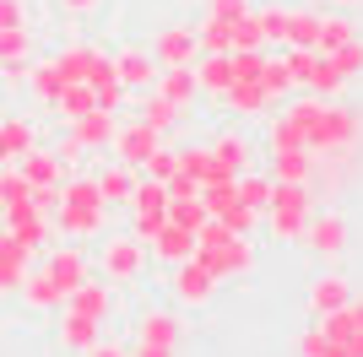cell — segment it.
<instances>
[{"mask_svg":"<svg viewBox=\"0 0 363 357\" xmlns=\"http://www.w3.org/2000/svg\"><path fill=\"white\" fill-rule=\"evenodd\" d=\"M28 206L38 211V217H55V206H60V184H33Z\"/></svg>","mask_w":363,"mask_h":357,"instance_id":"cell-51","label":"cell"},{"mask_svg":"<svg viewBox=\"0 0 363 357\" xmlns=\"http://www.w3.org/2000/svg\"><path fill=\"white\" fill-rule=\"evenodd\" d=\"M60 119L71 125V119H82V114H92L98 108V92H92V81H65V92H60Z\"/></svg>","mask_w":363,"mask_h":357,"instance_id":"cell-34","label":"cell"},{"mask_svg":"<svg viewBox=\"0 0 363 357\" xmlns=\"http://www.w3.org/2000/svg\"><path fill=\"white\" fill-rule=\"evenodd\" d=\"M136 341L179 346V341H184V325H179V314H168V309H147V314L136 319Z\"/></svg>","mask_w":363,"mask_h":357,"instance_id":"cell-20","label":"cell"},{"mask_svg":"<svg viewBox=\"0 0 363 357\" xmlns=\"http://www.w3.org/2000/svg\"><path fill=\"white\" fill-rule=\"evenodd\" d=\"M130 211H168V190L163 178H136V190H130V200H125Z\"/></svg>","mask_w":363,"mask_h":357,"instance_id":"cell-41","label":"cell"},{"mask_svg":"<svg viewBox=\"0 0 363 357\" xmlns=\"http://www.w3.org/2000/svg\"><path fill=\"white\" fill-rule=\"evenodd\" d=\"M347 309H352V325H358V336H363V298H352Z\"/></svg>","mask_w":363,"mask_h":357,"instance_id":"cell-60","label":"cell"},{"mask_svg":"<svg viewBox=\"0 0 363 357\" xmlns=\"http://www.w3.org/2000/svg\"><path fill=\"white\" fill-rule=\"evenodd\" d=\"M16 174L28 178V184H60V178L71 174V168H65L60 157H55V152L33 147V152H22V157H16Z\"/></svg>","mask_w":363,"mask_h":357,"instance_id":"cell-22","label":"cell"},{"mask_svg":"<svg viewBox=\"0 0 363 357\" xmlns=\"http://www.w3.org/2000/svg\"><path fill=\"white\" fill-rule=\"evenodd\" d=\"M352 38H363L358 33V22H352L347 11H331V16H320V55H331V49H342V44H352Z\"/></svg>","mask_w":363,"mask_h":357,"instance_id":"cell-30","label":"cell"},{"mask_svg":"<svg viewBox=\"0 0 363 357\" xmlns=\"http://www.w3.org/2000/svg\"><path fill=\"white\" fill-rule=\"evenodd\" d=\"M33 60V28H0V65Z\"/></svg>","mask_w":363,"mask_h":357,"instance_id":"cell-42","label":"cell"},{"mask_svg":"<svg viewBox=\"0 0 363 357\" xmlns=\"http://www.w3.org/2000/svg\"><path fill=\"white\" fill-rule=\"evenodd\" d=\"M212 157H217L233 178H239V174H250V163H255V141H250V135H239V130H223V135L212 141Z\"/></svg>","mask_w":363,"mask_h":357,"instance_id":"cell-17","label":"cell"},{"mask_svg":"<svg viewBox=\"0 0 363 357\" xmlns=\"http://www.w3.org/2000/svg\"><path fill=\"white\" fill-rule=\"evenodd\" d=\"M298 244H303V249H315L320 260H336V254L347 249V222H342L336 211H309Z\"/></svg>","mask_w":363,"mask_h":357,"instance_id":"cell-7","label":"cell"},{"mask_svg":"<svg viewBox=\"0 0 363 357\" xmlns=\"http://www.w3.org/2000/svg\"><path fill=\"white\" fill-rule=\"evenodd\" d=\"M272 178H282V184H309V178H315V152L309 147L272 152Z\"/></svg>","mask_w":363,"mask_h":357,"instance_id":"cell-24","label":"cell"},{"mask_svg":"<svg viewBox=\"0 0 363 357\" xmlns=\"http://www.w3.org/2000/svg\"><path fill=\"white\" fill-rule=\"evenodd\" d=\"M320 352H325V336H320V325H309L298 336V357H320Z\"/></svg>","mask_w":363,"mask_h":357,"instance_id":"cell-55","label":"cell"},{"mask_svg":"<svg viewBox=\"0 0 363 357\" xmlns=\"http://www.w3.org/2000/svg\"><path fill=\"white\" fill-rule=\"evenodd\" d=\"M136 119H141V125H152V130L163 135L168 125L179 119V108H174V103H168V98H163V92L152 87V92H141V103H136Z\"/></svg>","mask_w":363,"mask_h":357,"instance_id":"cell-33","label":"cell"},{"mask_svg":"<svg viewBox=\"0 0 363 357\" xmlns=\"http://www.w3.org/2000/svg\"><path fill=\"white\" fill-rule=\"evenodd\" d=\"M331 6H336V11H358L363 0H331Z\"/></svg>","mask_w":363,"mask_h":357,"instance_id":"cell-62","label":"cell"},{"mask_svg":"<svg viewBox=\"0 0 363 357\" xmlns=\"http://www.w3.org/2000/svg\"><path fill=\"white\" fill-rule=\"evenodd\" d=\"M33 76V60H11V65H0V87H28Z\"/></svg>","mask_w":363,"mask_h":357,"instance_id":"cell-53","label":"cell"},{"mask_svg":"<svg viewBox=\"0 0 363 357\" xmlns=\"http://www.w3.org/2000/svg\"><path fill=\"white\" fill-rule=\"evenodd\" d=\"M16 298H22L28 309H38V314H49V309H60V303H65V293H60V287H55V276H49L44 266L22 276V287H16Z\"/></svg>","mask_w":363,"mask_h":357,"instance_id":"cell-19","label":"cell"},{"mask_svg":"<svg viewBox=\"0 0 363 357\" xmlns=\"http://www.w3.org/2000/svg\"><path fill=\"white\" fill-rule=\"evenodd\" d=\"M168 222L184 227V233H196V227L206 222V206H201V195H190V200H168Z\"/></svg>","mask_w":363,"mask_h":357,"instance_id":"cell-43","label":"cell"},{"mask_svg":"<svg viewBox=\"0 0 363 357\" xmlns=\"http://www.w3.org/2000/svg\"><path fill=\"white\" fill-rule=\"evenodd\" d=\"M233 49H266V33H260V16L255 11L233 16Z\"/></svg>","mask_w":363,"mask_h":357,"instance_id":"cell-46","label":"cell"},{"mask_svg":"<svg viewBox=\"0 0 363 357\" xmlns=\"http://www.w3.org/2000/svg\"><path fill=\"white\" fill-rule=\"evenodd\" d=\"M223 103H228V114H239V119H255V114H266V87L260 81H233V87L223 92Z\"/></svg>","mask_w":363,"mask_h":357,"instance_id":"cell-27","label":"cell"},{"mask_svg":"<svg viewBox=\"0 0 363 357\" xmlns=\"http://www.w3.org/2000/svg\"><path fill=\"white\" fill-rule=\"evenodd\" d=\"M352 303V282L347 276H336V271H325V276H315L309 282V314H336V309H347Z\"/></svg>","mask_w":363,"mask_h":357,"instance_id":"cell-13","label":"cell"},{"mask_svg":"<svg viewBox=\"0 0 363 357\" xmlns=\"http://www.w3.org/2000/svg\"><path fill=\"white\" fill-rule=\"evenodd\" d=\"M0 222H6V233H11L16 244H28L33 254L44 249V244H49V233H55V217H38V211H33L28 200H22V206H6V211H0Z\"/></svg>","mask_w":363,"mask_h":357,"instance_id":"cell-9","label":"cell"},{"mask_svg":"<svg viewBox=\"0 0 363 357\" xmlns=\"http://www.w3.org/2000/svg\"><path fill=\"white\" fill-rule=\"evenodd\" d=\"M201 44H196V28L190 22H168V28H157V38H152V60H157V71H174V65H196Z\"/></svg>","mask_w":363,"mask_h":357,"instance_id":"cell-5","label":"cell"},{"mask_svg":"<svg viewBox=\"0 0 363 357\" xmlns=\"http://www.w3.org/2000/svg\"><path fill=\"white\" fill-rule=\"evenodd\" d=\"M298 87H303V92H315V98H336V92L347 87V81L336 76V65H331L325 55H315V65H309V76H303Z\"/></svg>","mask_w":363,"mask_h":357,"instance_id":"cell-36","label":"cell"},{"mask_svg":"<svg viewBox=\"0 0 363 357\" xmlns=\"http://www.w3.org/2000/svg\"><path fill=\"white\" fill-rule=\"evenodd\" d=\"M266 147H272V152H293V147H303L288 114H277V119H272V130H266Z\"/></svg>","mask_w":363,"mask_h":357,"instance_id":"cell-49","label":"cell"},{"mask_svg":"<svg viewBox=\"0 0 363 357\" xmlns=\"http://www.w3.org/2000/svg\"><path fill=\"white\" fill-rule=\"evenodd\" d=\"M147 254H157V260H168V266H179V260H190V254H196V233H184V227L163 222L157 233L147 238Z\"/></svg>","mask_w":363,"mask_h":357,"instance_id":"cell-18","label":"cell"},{"mask_svg":"<svg viewBox=\"0 0 363 357\" xmlns=\"http://www.w3.org/2000/svg\"><path fill=\"white\" fill-rule=\"evenodd\" d=\"M336 65V76H342V81H352V76H363V38H352V44H342V49H331V55H325Z\"/></svg>","mask_w":363,"mask_h":357,"instance_id":"cell-45","label":"cell"},{"mask_svg":"<svg viewBox=\"0 0 363 357\" xmlns=\"http://www.w3.org/2000/svg\"><path fill=\"white\" fill-rule=\"evenodd\" d=\"M320 44V11H288V44L282 49H315Z\"/></svg>","mask_w":363,"mask_h":357,"instance_id":"cell-38","label":"cell"},{"mask_svg":"<svg viewBox=\"0 0 363 357\" xmlns=\"http://www.w3.org/2000/svg\"><path fill=\"white\" fill-rule=\"evenodd\" d=\"M0 141H6V152H11V163H16L22 152H33V147H38V125H33V119L6 114V119H0Z\"/></svg>","mask_w":363,"mask_h":357,"instance_id":"cell-32","label":"cell"},{"mask_svg":"<svg viewBox=\"0 0 363 357\" xmlns=\"http://www.w3.org/2000/svg\"><path fill=\"white\" fill-rule=\"evenodd\" d=\"M28 87L38 92V103H44V108H55V103H60V92H65V76H60V65H55V60H44V65H33Z\"/></svg>","mask_w":363,"mask_h":357,"instance_id":"cell-35","label":"cell"},{"mask_svg":"<svg viewBox=\"0 0 363 357\" xmlns=\"http://www.w3.org/2000/svg\"><path fill=\"white\" fill-rule=\"evenodd\" d=\"M65 309H76V314H87V319H108L114 314V293H108L104 282H82V287H71L65 293Z\"/></svg>","mask_w":363,"mask_h":357,"instance_id":"cell-21","label":"cell"},{"mask_svg":"<svg viewBox=\"0 0 363 357\" xmlns=\"http://www.w3.org/2000/svg\"><path fill=\"white\" fill-rule=\"evenodd\" d=\"M87 357H125V346H114V341H104V336H98V341L87 346Z\"/></svg>","mask_w":363,"mask_h":357,"instance_id":"cell-59","label":"cell"},{"mask_svg":"<svg viewBox=\"0 0 363 357\" xmlns=\"http://www.w3.org/2000/svg\"><path fill=\"white\" fill-rule=\"evenodd\" d=\"M0 28H33L28 0H0Z\"/></svg>","mask_w":363,"mask_h":357,"instance_id":"cell-52","label":"cell"},{"mask_svg":"<svg viewBox=\"0 0 363 357\" xmlns=\"http://www.w3.org/2000/svg\"><path fill=\"white\" fill-rule=\"evenodd\" d=\"M104 222H108V206H55V227L65 238H104Z\"/></svg>","mask_w":363,"mask_h":357,"instance_id":"cell-11","label":"cell"},{"mask_svg":"<svg viewBox=\"0 0 363 357\" xmlns=\"http://www.w3.org/2000/svg\"><path fill=\"white\" fill-rule=\"evenodd\" d=\"M28 271H33V249L16 244L11 233H0V293H16Z\"/></svg>","mask_w":363,"mask_h":357,"instance_id":"cell-15","label":"cell"},{"mask_svg":"<svg viewBox=\"0 0 363 357\" xmlns=\"http://www.w3.org/2000/svg\"><path fill=\"white\" fill-rule=\"evenodd\" d=\"M260 217H266V227H272L277 244H298L303 222H309V206H266Z\"/></svg>","mask_w":363,"mask_h":357,"instance_id":"cell-26","label":"cell"},{"mask_svg":"<svg viewBox=\"0 0 363 357\" xmlns=\"http://www.w3.org/2000/svg\"><path fill=\"white\" fill-rule=\"evenodd\" d=\"M190 260L206 266L217 282H233V276H250V271H255V244H250V233H233L228 244H217V249H196Z\"/></svg>","mask_w":363,"mask_h":357,"instance_id":"cell-2","label":"cell"},{"mask_svg":"<svg viewBox=\"0 0 363 357\" xmlns=\"http://www.w3.org/2000/svg\"><path fill=\"white\" fill-rule=\"evenodd\" d=\"M98 108H104V114H125V108H130V87H120V81H114V76H108V81H98Z\"/></svg>","mask_w":363,"mask_h":357,"instance_id":"cell-48","label":"cell"},{"mask_svg":"<svg viewBox=\"0 0 363 357\" xmlns=\"http://www.w3.org/2000/svg\"><path fill=\"white\" fill-rule=\"evenodd\" d=\"M196 87L223 98L233 87V55H196Z\"/></svg>","mask_w":363,"mask_h":357,"instance_id":"cell-23","label":"cell"},{"mask_svg":"<svg viewBox=\"0 0 363 357\" xmlns=\"http://www.w3.org/2000/svg\"><path fill=\"white\" fill-rule=\"evenodd\" d=\"M55 65H60L65 81H92V87L114 76V55L98 49V44H65L60 55H55Z\"/></svg>","mask_w":363,"mask_h":357,"instance_id":"cell-3","label":"cell"},{"mask_svg":"<svg viewBox=\"0 0 363 357\" xmlns=\"http://www.w3.org/2000/svg\"><path fill=\"white\" fill-rule=\"evenodd\" d=\"M233 184H239V200L250 211H266V206H272V174H239Z\"/></svg>","mask_w":363,"mask_h":357,"instance_id":"cell-40","label":"cell"},{"mask_svg":"<svg viewBox=\"0 0 363 357\" xmlns=\"http://www.w3.org/2000/svg\"><path fill=\"white\" fill-rule=\"evenodd\" d=\"M60 11L65 16H98V11H104V0H60Z\"/></svg>","mask_w":363,"mask_h":357,"instance_id":"cell-56","label":"cell"},{"mask_svg":"<svg viewBox=\"0 0 363 357\" xmlns=\"http://www.w3.org/2000/svg\"><path fill=\"white\" fill-rule=\"evenodd\" d=\"M217 276L206 266H196V260H179V266H174V282H168V293H174V303H184V309H206V303H212L217 298Z\"/></svg>","mask_w":363,"mask_h":357,"instance_id":"cell-6","label":"cell"},{"mask_svg":"<svg viewBox=\"0 0 363 357\" xmlns=\"http://www.w3.org/2000/svg\"><path fill=\"white\" fill-rule=\"evenodd\" d=\"M114 81L130 87V92H152L157 87V60H152V49H141V44L120 49V55H114Z\"/></svg>","mask_w":363,"mask_h":357,"instance_id":"cell-10","label":"cell"},{"mask_svg":"<svg viewBox=\"0 0 363 357\" xmlns=\"http://www.w3.org/2000/svg\"><path fill=\"white\" fill-rule=\"evenodd\" d=\"M44 271L55 276V287H60V293H71V287L87 282V254L76 249V244H55V249L44 254Z\"/></svg>","mask_w":363,"mask_h":357,"instance_id":"cell-12","label":"cell"},{"mask_svg":"<svg viewBox=\"0 0 363 357\" xmlns=\"http://www.w3.org/2000/svg\"><path fill=\"white\" fill-rule=\"evenodd\" d=\"M342 352H347V357H363V336H352V341H342Z\"/></svg>","mask_w":363,"mask_h":357,"instance_id":"cell-61","label":"cell"},{"mask_svg":"<svg viewBox=\"0 0 363 357\" xmlns=\"http://www.w3.org/2000/svg\"><path fill=\"white\" fill-rule=\"evenodd\" d=\"M179 174H190L196 184H223V178H233V174L212 157V147H184V152H179Z\"/></svg>","mask_w":363,"mask_h":357,"instance_id":"cell-25","label":"cell"},{"mask_svg":"<svg viewBox=\"0 0 363 357\" xmlns=\"http://www.w3.org/2000/svg\"><path fill=\"white\" fill-rule=\"evenodd\" d=\"M141 168H147V178H168L174 168H179V152H174V147H157Z\"/></svg>","mask_w":363,"mask_h":357,"instance_id":"cell-50","label":"cell"},{"mask_svg":"<svg viewBox=\"0 0 363 357\" xmlns=\"http://www.w3.org/2000/svg\"><path fill=\"white\" fill-rule=\"evenodd\" d=\"M55 157H60V163H65V168H71V163H76V157H82V141H76V135H65L60 147H55Z\"/></svg>","mask_w":363,"mask_h":357,"instance_id":"cell-58","label":"cell"},{"mask_svg":"<svg viewBox=\"0 0 363 357\" xmlns=\"http://www.w3.org/2000/svg\"><path fill=\"white\" fill-rule=\"evenodd\" d=\"M28 195H33V184L16 174V163H6V168H0V211H6V206H22Z\"/></svg>","mask_w":363,"mask_h":357,"instance_id":"cell-44","label":"cell"},{"mask_svg":"<svg viewBox=\"0 0 363 357\" xmlns=\"http://www.w3.org/2000/svg\"><path fill=\"white\" fill-rule=\"evenodd\" d=\"M98 336H104V319H87V314L65 309V319H60V341L71 346V352H87Z\"/></svg>","mask_w":363,"mask_h":357,"instance_id":"cell-29","label":"cell"},{"mask_svg":"<svg viewBox=\"0 0 363 357\" xmlns=\"http://www.w3.org/2000/svg\"><path fill=\"white\" fill-rule=\"evenodd\" d=\"M130 357H179V346H157V341H136Z\"/></svg>","mask_w":363,"mask_h":357,"instance_id":"cell-57","label":"cell"},{"mask_svg":"<svg viewBox=\"0 0 363 357\" xmlns=\"http://www.w3.org/2000/svg\"><path fill=\"white\" fill-rule=\"evenodd\" d=\"M282 114L293 119V130H298V141L315 157H347V147L358 141V108L336 103V98H315V92H303L298 103H288Z\"/></svg>","mask_w":363,"mask_h":357,"instance_id":"cell-1","label":"cell"},{"mask_svg":"<svg viewBox=\"0 0 363 357\" xmlns=\"http://www.w3.org/2000/svg\"><path fill=\"white\" fill-rule=\"evenodd\" d=\"M157 92H163V98L179 108V114H190V103L201 98V87H196V65H174V71H157Z\"/></svg>","mask_w":363,"mask_h":357,"instance_id":"cell-16","label":"cell"},{"mask_svg":"<svg viewBox=\"0 0 363 357\" xmlns=\"http://www.w3.org/2000/svg\"><path fill=\"white\" fill-rule=\"evenodd\" d=\"M98 190H104V206H125L130 200V190H136V168H125L120 157L98 174Z\"/></svg>","mask_w":363,"mask_h":357,"instance_id":"cell-28","label":"cell"},{"mask_svg":"<svg viewBox=\"0 0 363 357\" xmlns=\"http://www.w3.org/2000/svg\"><path fill=\"white\" fill-rule=\"evenodd\" d=\"M244 11H255L250 0H206V16H223V22H233V16H244Z\"/></svg>","mask_w":363,"mask_h":357,"instance_id":"cell-54","label":"cell"},{"mask_svg":"<svg viewBox=\"0 0 363 357\" xmlns=\"http://www.w3.org/2000/svg\"><path fill=\"white\" fill-rule=\"evenodd\" d=\"M60 200H65V206H104L98 174H71V178H60Z\"/></svg>","mask_w":363,"mask_h":357,"instance_id":"cell-37","label":"cell"},{"mask_svg":"<svg viewBox=\"0 0 363 357\" xmlns=\"http://www.w3.org/2000/svg\"><path fill=\"white\" fill-rule=\"evenodd\" d=\"M157 147H163V135L152 130V125H141V119H120V130H114V157H120L125 168H141Z\"/></svg>","mask_w":363,"mask_h":357,"instance_id":"cell-8","label":"cell"},{"mask_svg":"<svg viewBox=\"0 0 363 357\" xmlns=\"http://www.w3.org/2000/svg\"><path fill=\"white\" fill-rule=\"evenodd\" d=\"M260 87H266L272 103L293 92V71H288V60H282V55H266V65H260Z\"/></svg>","mask_w":363,"mask_h":357,"instance_id":"cell-39","label":"cell"},{"mask_svg":"<svg viewBox=\"0 0 363 357\" xmlns=\"http://www.w3.org/2000/svg\"><path fill=\"white\" fill-rule=\"evenodd\" d=\"M114 130H120V114H104V108H92V114L71 119V135L82 141V152H104V147H114Z\"/></svg>","mask_w":363,"mask_h":357,"instance_id":"cell-14","label":"cell"},{"mask_svg":"<svg viewBox=\"0 0 363 357\" xmlns=\"http://www.w3.org/2000/svg\"><path fill=\"white\" fill-rule=\"evenodd\" d=\"M255 16H260V33H266V49L288 44V6H272V11H255Z\"/></svg>","mask_w":363,"mask_h":357,"instance_id":"cell-47","label":"cell"},{"mask_svg":"<svg viewBox=\"0 0 363 357\" xmlns=\"http://www.w3.org/2000/svg\"><path fill=\"white\" fill-rule=\"evenodd\" d=\"M196 44H201V55H233V22L201 16L196 22Z\"/></svg>","mask_w":363,"mask_h":357,"instance_id":"cell-31","label":"cell"},{"mask_svg":"<svg viewBox=\"0 0 363 357\" xmlns=\"http://www.w3.org/2000/svg\"><path fill=\"white\" fill-rule=\"evenodd\" d=\"M6 163H11V152H6V141H0V168H6Z\"/></svg>","mask_w":363,"mask_h":357,"instance_id":"cell-63","label":"cell"},{"mask_svg":"<svg viewBox=\"0 0 363 357\" xmlns=\"http://www.w3.org/2000/svg\"><path fill=\"white\" fill-rule=\"evenodd\" d=\"M141 271H147V244H141V238H130V233L104 238V276L114 287H130Z\"/></svg>","mask_w":363,"mask_h":357,"instance_id":"cell-4","label":"cell"}]
</instances>
